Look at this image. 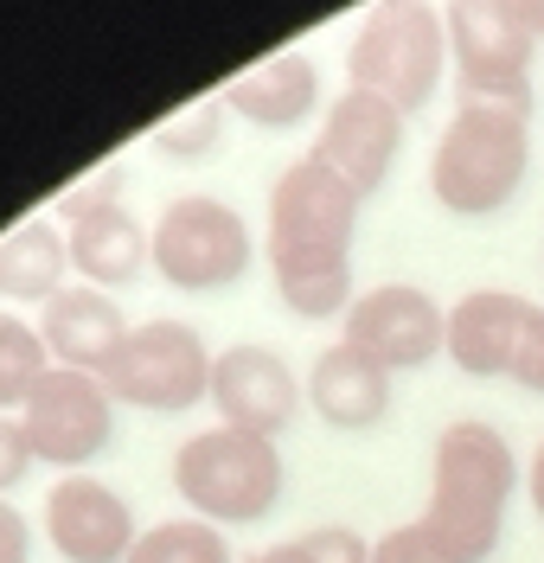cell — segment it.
I'll list each match as a JSON object with an SVG mask.
<instances>
[{"label":"cell","mask_w":544,"mask_h":563,"mask_svg":"<svg viewBox=\"0 0 544 563\" xmlns=\"http://www.w3.org/2000/svg\"><path fill=\"white\" fill-rule=\"evenodd\" d=\"M353 238H359V192L314 154L289 161L269 192V269L289 314L333 320L359 301Z\"/></svg>","instance_id":"1"},{"label":"cell","mask_w":544,"mask_h":563,"mask_svg":"<svg viewBox=\"0 0 544 563\" xmlns=\"http://www.w3.org/2000/svg\"><path fill=\"white\" fill-rule=\"evenodd\" d=\"M512 493H519V455L493 422L462 417L435 435L423 526L455 563H487L500 551Z\"/></svg>","instance_id":"2"},{"label":"cell","mask_w":544,"mask_h":563,"mask_svg":"<svg viewBox=\"0 0 544 563\" xmlns=\"http://www.w3.org/2000/svg\"><path fill=\"white\" fill-rule=\"evenodd\" d=\"M532 174V115L493 103H455L430 154V192L455 218H493Z\"/></svg>","instance_id":"3"},{"label":"cell","mask_w":544,"mask_h":563,"mask_svg":"<svg viewBox=\"0 0 544 563\" xmlns=\"http://www.w3.org/2000/svg\"><path fill=\"white\" fill-rule=\"evenodd\" d=\"M282 449L276 435H251V429H192L180 449H174V493L192 506V519H212V526H256L276 512L282 499Z\"/></svg>","instance_id":"4"},{"label":"cell","mask_w":544,"mask_h":563,"mask_svg":"<svg viewBox=\"0 0 544 563\" xmlns=\"http://www.w3.org/2000/svg\"><path fill=\"white\" fill-rule=\"evenodd\" d=\"M442 70H448V26L435 0H378L353 26L346 45L353 90H371L403 115H417L442 90Z\"/></svg>","instance_id":"5"},{"label":"cell","mask_w":544,"mask_h":563,"mask_svg":"<svg viewBox=\"0 0 544 563\" xmlns=\"http://www.w3.org/2000/svg\"><path fill=\"white\" fill-rule=\"evenodd\" d=\"M448 65H455V97L462 103H493L532 115V58L539 33L525 26L519 0H448Z\"/></svg>","instance_id":"6"},{"label":"cell","mask_w":544,"mask_h":563,"mask_svg":"<svg viewBox=\"0 0 544 563\" xmlns=\"http://www.w3.org/2000/svg\"><path fill=\"white\" fill-rule=\"evenodd\" d=\"M256 263V238L244 224V211H231L212 192H180L167 199L154 218V269L174 282V288H231L244 282Z\"/></svg>","instance_id":"7"},{"label":"cell","mask_w":544,"mask_h":563,"mask_svg":"<svg viewBox=\"0 0 544 563\" xmlns=\"http://www.w3.org/2000/svg\"><path fill=\"white\" fill-rule=\"evenodd\" d=\"M212 358L218 352L206 346V333L192 320L160 314L129 327L103 385L115 404H135V410H186V404L212 397Z\"/></svg>","instance_id":"8"},{"label":"cell","mask_w":544,"mask_h":563,"mask_svg":"<svg viewBox=\"0 0 544 563\" xmlns=\"http://www.w3.org/2000/svg\"><path fill=\"white\" fill-rule=\"evenodd\" d=\"M20 422H26L33 461L84 474L109 449V435H115V397H109L103 378L71 372V365H52L33 385V397L20 404Z\"/></svg>","instance_id":"9"},{"label":"cell","mask_w":544,"mask_h":563,"mask_svg":"<svg viewBox=\"0 0 544 563\" xmlns=\"http://www.w3.org/2000/svg\"><path fill=\"white\" fill-rule=\"evenodd\" d=\"M346 346L378 358L385 372H417L435 352H448V308L417 282H378L346 308Z\"/></svg>","instance_id":"10"},{"label":"cell","mask_w":544,"mask_h":563,"mask_svg":"<svg viewBox=\"0 0 544 563\" xmlns=\"http://www.w3.org/2000/svg\"><path fill=\"white\" fill-rule=\"evenodd\" d=\"M403 122H410V115H403L398 103H385V97H371V90H340V97L326 103L314 161L333 167V174L365 199V192H378V186L391 179V167H398Z\"/></svg>","instance_id":"11"},{"label":"cell","mask_w":544,"mask_h":563,"mask_svg":"<svg viewBox=\"0 0 544 563\" xmlns=\"http://www.w3.org/2000/svg\"><path fill=\"white\" fill-rule=\"evenodd\" d=\"M45 538L65 563H129L135 551V512L129 499L97 481L90 467L84 474H58L45 493Z\"/></svg>","instance_id":"12"},{"label":"cell","mask_w":544,"mask_h":563,"mask_svg":"<svg viewBox=\"0 0 544 563\" xmlns=\"http://www.w3.org/2000/svg\"><path fill=\"white\" fill-rule=\"evenodd\" d=\"M212 404L218 422L251 429V435H282L295 422V410L308 404V385H295L289 358L276 346L237 340L212 358Z\"/></svg>","instance_id":"13"},{"label":"cell","mask_w":544,"mask_h":563,"mask_svg":"<svg viewBox=\"0 0 544 563\" xmlns=\"http://www.w3.org/2000/svg\"><path fill=\"white\" fill-rule=\"evenodd\" d=\"M38 340L52 352V365H71V372L103 378L109 365H115V352H122V340H129V314H122V301L109 288L77 282V288H58L38 308Z\"/></svg>","instance_id":"14"},{"label":"cell","mask_w":544,"mask_h":563,"mask_svg":"<svg viewBox=\"0 0 544 563\" xmlns=\"http://www.w3.org/2000/svg\"><path fill=\"white\" fill-rule=\"evenodd\" d=\"M525 295L512 288H468L448 308V358L468 378H507L512 352H519V327H525Z\"/></svg>","instance_id":"15"},{"label":"cell","mask_w":544,"mask_h":563,"mask_svg":"<svg viewBox=\"0 0 544 563\" xmlns=\"http://www.w3.org/2000/svg\"><path fill=\"white\" fill-rule=\"evenodd\" d=\"M301 385H308V404H314L333 429H371V422L391 410V385H398V372H385V365L365 358L359 346L333 340V346L314 352V365H308Z\"/></svg>","instance_id":"16"},{"label":"cell","mask_w":544,"mask_h":563,"mask_svg":"<svg viewBox=\"0 0 544 563\" xmlns=\"http://www.w3.org/2000/svg\"><path fill=\"white\" fill-rule=\"evenodd\" d=\"M218 97H224V109H237L256 129H295L321 103V70H314L308 52H269V58L237 70Z\"/></svg>","instance_id":"17"},{"label":"cell","mask_w":544,"mask_h":563,"mask_svg":"<svg viewBox=\"0 0 544 563\" xmlns=\"http://www.w3.org/2000/svg\"><path fill=\"white\" fill-rule=\"evenodd\" d=\"M65 244H71V269L90 288H122L154 263V224H142L135 211L122 206H97L65 224Z\"/></svg>","instance_id":"18"},{"label":"cell","mask_w":544,"mask_h":563,"mask_svg":"<svg viewBox=\"0 0 544 563\" xmlns=\"http://www.w3.org/2000/svg\"><path fill=\"white\" fill-rule=\"evenodd\" d=\"M65 269H71V244H65V224L58 218H20L13 231H0V295L7 301H52L65 288Z\"/></svg>","instance_id":"19"},{"label":"cell","mask_w":544,"mask_h":563,"mask_svg":"<svg viewBox=\"0 0 544 563\" xmlns=\"http://www.w3.org/2000/svg\"><path fill=\"white\" fill-rule=\"evenodd\" d=\"M129 563H231V544H224V526L212 519H160L135 538Z\"/></svg>","instance_id":"20"},{"label":"cell","mask_w":544,"mask_h":563,"mask_svg":"<svg viewBox=\"0 0 544 563\" xmlns=\"http://www.w3.org/2000/svg\"><path fill=\"white\" fill-rule=\"evenodd\" d=\"M45 372H52V352L38 340V327L0 308V410L20 417V404L33 397V385Z\"/></svg>","instance_id":"21"},{"label":"cell","mask_w":544,"mask_h":563,"mask_svg":"<svg viewBox=\"0 0 544 563\" xmlns=\"http://www.w3.org/2000/svg\"><path fill=\"white\" fill-rule=\"evenodd\" d=\"M218 122H224V97H199V103H186L174 122L154 129V147L174 154V161H206L218 147Z\"/></svg>","instance_id":"22"},{"label":"cell","mask_w":544,"mask_h":563,"mask_svg":"<svg viewBox=\"0 0 544 563\" xmlns=\"http://www.w3.org/2000/svg\"><path fill=\"white\" fill-rule=\"evenodd\" d=\"M371 563H455V558L435 544V531L423 519H410V526H391L371 544Z\"/></svg>","instance_id":"23"},{"label":"cell","mask_w":544,"mask_h":563,"mask_svg":"<svg viewBox=\"0 0 544 563\" xmlns=\"http://www.w3.org/2000/svg\"><path fill=\"white\" fill-rule=\"evenodd\" d=\"M115 186H122V161H103L97 174H84L71 179L65 192H58V206H52V218H84V211H97V206H115Z\"/></svg>","instance_id":"24"},{"label":"cell","mask_w":544,"mask_h":563,"mask_svg":"<svg viewBox=\"0 0 544 563\" xmlns=\"http://www.w3.org/2000/svg\"><path fill=\"white\" fill-rule=\"evenodd\" d=\"M519 390L544 397V301L525 308V327H519V352H512V372H507Z\"/></svg>","instance_id":"25"},{"label":"cell","mask_w":544,"mask_h":563,"mask_svg":"<svg viewBox=\"0 0 544 563\" xmlns=\"http://www.w3.org/2000/svg\"><path fill=\"white\" fill-rule=\"evenodd\" d=\"M295 544L308 551V563H371V544L353 526H314V531H301Z\"/></svg>","instance_id":"26"},{"label":"cell","mask_w":544,"mask_h":563,"mask_svg":"<svg viewBox=\"0 0 544 563\" xmlns=\"http://www.w3.org/2000/svg\"><path fill=\"white\" fill-rule=\"evenodd\" d=\"M26 467H33V442H26V422L0 410V493L20 487V481H26Z\"/></svg>","instance_id":"27"},{"label":"cell","mask_w":544,"mask_h":563,"mask_svg":"<svg viewBox=\"0 0 544 563\" xmlns=\"http://www.w3.org/2000/svg\"><path fill=\"white\" fill-rule=\"evenodd\" d=\"M33 558V526L13 499H0V563H26Z\"/></svg>","instance_id":"28"},{"label":"cell","mask_w":544,"mask_h":563,"mask_svg":"<svg viewBox=\"0 0 544 563\" xmlns=\"http://www.w3.org/2000/svg\"><path fill=\"white\" fill-rule=\"evenodd\" d=\"M525 499L539 506V519H544V442L532 449V467H525Z\"/></svg>","instance_id":"29"},{"label":"cell","mask_w":544,"mask_h":563,"mask_svg":"<svg viewBox=\"0 0 544 563\" xmlns=\"http://www.w3.org/2000/svg\"><path fill=\"white\" fill-rule=\"evenodd\" d=\"M244 563H308V551H301V544H269V551H256V558H244Z\"/></svg>","instance_id":"30"},{"label":"cell","mask_w":544,"mask_h":563,"mask_svg":"<svg viewBox=\"0 0 544 563\" xmlns=\"http://www.w3.org/2000/svg\"><path fill=\"white\" fill-rule=\"evenodd\" d=\"M519 13H525V26L544 38V0H519Z\"/></svg>","instance_id":"31"}]
</instances>
